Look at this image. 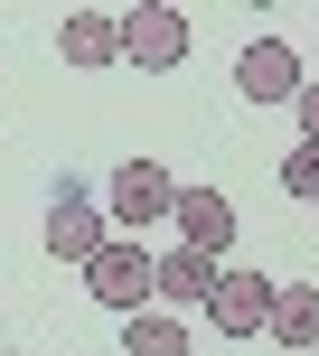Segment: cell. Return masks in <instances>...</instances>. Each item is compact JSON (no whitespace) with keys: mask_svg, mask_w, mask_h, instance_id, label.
I'll return each mask as SVG.
<instances>
[{"mask_svg":"<svg viewBox=\"0 0 319 356\" xmlns=\"http://www.w3.org/2000/svg\"><path fill=\"white\" fill-rule=\"evenodd\" d=\"M291 104H301V141H319V85H301Z\"/></svg>","mask_w":319,"mask_h":356,"instance_id":"4fadbf2b","label":"cell"},{"mask_svg":"<svg viewBox=\"0 0 319 356\" xmlns=\"http://www.w3.org/2000/svg\"><path fill=\"white\" fill-rule=\"evenodd\" d=\"M150 291H160V300H178V309H207V291H216V263L178 244V253H160V263H150Z\"/></svg>","mask_w":319,"mask_h":356,"instance_id":"30bf717a","label":"cell"},{"mask_svg":"<svg viewBox=\"0 0 319 356\" xmlns=\"http://www.w3.org/2000/svg\"><path fill=\"white\" fill-rule=\"evenodd\" d=\"M150 263L160 253H141V234H104V244L85 253V291L104 309H141L150 300Z\"/></svg>","mask_w":319,"mask_h":356,"instance_id":"6da1fadb","label":"cell"},{"mask_svg":"<svg viewBox=\"0 0 319 356\" xmlns=\"http://www.w3.org/2000/svg\"><path fill=\"white\" fill-rule=\"evenodd\" d=\"M56 47H66V66H113V56H123V19L113 10H66Z\"/></svg>","mask_w":319,"mask_h":356,"instance_id":"ba28073f","label":"cell"},{"mask_svg":"<svg viewBox=\"0 0 319 356\" xmlns=\"http://www.w3.org/2000/svg\"><path fill=\"white\" fill-rule=\"evenodd\" d=\"M169 207H178V178L160 169V160H123V169H113V225L141 234V225H160Z\"/></svg>","mask_w":319,"mask_h":356,"instance_id":"5b68a950","label":"cell"},{"mask_svg":"<svg viewBox=\"0 0 319 356\" xmlns=\"http://www.w3.org/2000/svg\"><path fill=\"white\" fill-rule=\"evenodd\" d=\"M301 85H310V66L291 38H244V56H235V94L244 104H291Z\"/></svg>","mask_w":319,"mask_h":356,"instance_id":"3957f363","label":"cell"},{"mask_svg":"<svg viewBox=\"0 0 319 356\" xmlns=\"http://www.w3.org/2000/svg\"><path fill=\"white\" fill-rule=\"evenodd\" d=\"M38 244H47L56 263H75V272H85V253L104 244V207H94L85 188H66V178H56V197H47V234H38Z\"/></svg>","mask_w":319,"mask_h":356,"instance_id":"277c9868","label":"cell"},{"mask_svg":"<svg viewBox=\"0 0 319 356\" xmlns=\"http://www.w3.org/2000/svg\"><path fill=\"white\" fill-rule=\"evenodd\" d=\"M263 338H282V347H319V282H272V319H263Z\"/></svg>","mask_w":319,"mask_h":356,"instance_id":"9c48e42d","label":"cell"},{"mask_svg":"<svg viewBox=\"0 0 319 356\" xmlns=\"http://www.w3.org/2000/svg\"><path fill=\"white\" fill-rule=\"evenodd\" d=\"M207 319H216V338H263V319H272V282H263V272H216Z\"/></svg>","mask_w":319,"mask_h":356,"instance_id":"8992f818","label":"cell"},{"mask_svg":"<svg viewBox=\"0 0 319 356\" xmlns=\"http://www.w3.org/2000/svg\"><path fill=\"white\" fill-rule=\"evenodd\" d=\"M169 225H178V244H188V253H207V263H216V253L235 244V197H226V188H178Z\"/></svg>","mask_w":319,"mask_h":356,"instance_id":"52a82bcc","label":"cell"},{"mask_svg":"<svg viewBox=\"0 0 319 356\" xmlns=\"http://www.w3.org/2000/svg\"><path fill=\"white\" fill-rule=\"evenodd\" d=\"M123 356H188V319L178 309H132L123 319Z\"/></svg>","mask_w":319,"mask_h":356,"instance_id":"8fae6325","label":"cell"},{"mask_svg":"<svg viewBox=\"0 0 319 356\" xmlns=\"http://www.w3.org/2000/svg\"><path fill=\"white\" fill-rule=\"evenodd\" d=\"M282 188H291V197H319V141H301V150L282 160Z\"/></svg>","mask_w":319,"mask_h":356,"instance_id":"7c38bea8","label":"cell"},{"mask_svg":"<svg viewBox=\"0 0 319 356\" xmlns=\"http://www.w3.org/2000/svg\"><path fill=\"white\" fill-rule=\"evenodd\" d=\"M123 66H141V75L188 66V10H160V0L123 10Z\"/></svg>","mask_w":319,"mask_h":356,"instance_id":"7a4b0ae2","label":"cell"}]
</instances>
